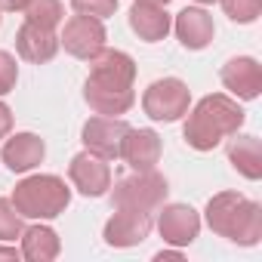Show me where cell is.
Masks as SVG:
<instances>
[{
  "label": "cell",
  "instance_id": "cell-12",
  "mask_svg": "<svg viewBox=\"0 0 262 262\" xmlns=\"http://www.w3.org/2000/svg\"><path fill=\"white\" fill-rule=\"evenodd\" d=\"M164 155V139L148 126H129L123 145H120V158L129 164V170H155L158 161Z\"/></svg>",
  "mask_w": 262,
  "mask_h": 262
},
{
  "label": "cell",
  "instance_id": "cell-21",
  "mask_svg": "<svg viewBox=\"0 0 262 262\" xmlns=\"http://www.w3.org/2000/svg\"><path fill=\"white\" fill-rule=\"evenodd\" d=\"M25 231V216L13 207L10 198H0V244H13Z\"/></svg>",
  "mask_w": 262,
  "mask_h": 262
},
{
  "label": "cell",
  "instance_id": "cell-7",
  "mask_svg": "<svg viewBox=\"0 0 262 262\" xmlns=\"http://www.w3.org/2000/svg\"><path fill=\"white\" fill-rule=\"evenodd\" d=\"M129 123L123 117H105V114H96L83 123L80 129V142L86 151L105 158V161H117L120 158V145H123V136H126Z\"/></svg>",
  "mask_w": 262,
  "mask_h": 262
},
{
  "label": "cell",
  "instance_id": "cell-3",
  "mask_svg": "<svg viewBox=\"0 0 262 262\" xmlns=\"http://www.w3.org/2000/svg\"><path fill=\"white\" fill-rule=\"evenodd\" d=\"M204 219L213 234L237 244V247H256L262 241V207L241 191H219L207 201Z\"/></svg>",
  "mask_w": 262,
  "mask_h": 262
},
{
  "label": "cell",
  "instance_id": "cell-4",
  "mask_svg": "<svg viewBox=\"0 0 262 262\" xmlns=\"http://www.w3.org/2000/svg\"><path fill=\"white\" fill-rule=\"evenodd\" d=\"M10 201L25 219L47 222V219H56L68 210L71 188L56 173H34V176H25L22 182H16Z\"/></svg>",
  "mask_w": 262,
  "mask_h": 262
},
{
  "label": "cell",
  "instance_id": "cell-26",
  "mask_svg": "<svg viewBox=\"0 0 262 262\" xmlns=\"http://www.w3.org/2000/svg\"><path fill=\"white\" fill-rule=\"evenodd\" d=\"M28 0H0V13H22Z\"/></svg>",
  "mask_w": 262,
  "mask_h": 262
},
{
  "label": "cell",
  "instance_id": "cell-30",
  "mask_svg": "<svg viewBox=\"0 0 262 262\" xmlns=\"http://www.w3.org/2000/svg\"><path fill=\"white\" fill-rule=\"evenodd\" d=\"M194 4H201V7H207V4H216V0H194Z\"/></svg>",
  "mask_w": 262,
  "mask_h": 262
},
{
  "label": "cell",
  "instance_id": "cell-17",
  "mask_svg": "<svg viewBox=\"0 0 262 262\" xmlns=\"http://www.w3.org/2000/svg\"><path fill=\"white\" fill-rule=\"evenodd\" d=\"M129 28H133V34H139V40L158 43L173 31V19H170L167 7L148 4V0H136L129 7Z\"/></svg>",
  "mask_w": 262,
  "mask_h": 262
},
{
  "label": "cell",
  "instance_id": "cell-2",
  "mask_svg": "<svg viewBox=\"0 0 262 262\" xmlns=\"http://www.w3.org/2000/svg\"><path fill=\"white\" fill-rule=\"evenodd\" d=\"M247 114L237 105V99L225 93L204 96L191 111H185V126H182V139L194 151H213L222 139L234 136L244 126Z\"/></svg>",
  "mask_w": 262,
  "mask_h": 262
},
{
  "label": "cell",
  "instance_id": "cell-8",
  "mask_svg": "<svg viewBox=\"0 0 262 262\" xmlns=\"http://www.w3.org/2000/svg\"><path fill=\"white\" fill-rule=\"evenodd\" d=\"M108 34H105V25L102 19H93V16H71L59 34V47H65V53H71L74 59H83L90 62L102 47H105Z\"/></svg>",
  "mask_w": 262,
  "mask_h": 262
},
{
  "label": "cell",
  "instance_id": "cell-5",
  "mask_svg": "<svg viewBox=\"0 0 262 262\" xmlns=\"http://www.w3.org/2000/svg\"><path fill=\"white\" fill-rule=\"evenodd\" d=\"M111 207H129L142 213H158L161 204H167V179L158 170H133L129 176H120L111 188Z\"/></svg>",
  "mask_w": 262,
  "mask_h": 262
},
{
  "label": "cell",
  "instance_id": "cell-28",
  "mask_svg": "<svg viewBox=\"0 0 262 262\" xmlns=\"http://www.w3.org/2000/svg\"><path fill=\"white\" fill-rule=\"evenodd\" d=\"M155 259H158V262H164V259H182V247H176V250H161Z\"/></svg>",
  "mask_w": 262,
  "mask_h": 262
},
{
  "label": "cell",
  "instance_id": "cell-16",
  "mask_svg": "<svg viewBox=\"0 0 262 262\" xmlns=\"http://www.w3.org/2000/svg\"><path fill=\"white\" fill-rule=\"evenodd\" d=\"M16 50H19V56H22L25 62L43 65V62L56 59V53H59V34H56L53 28L25 22V25L16 31Z\"/></svg>",
  "mask_w": 262,
  "mask_h": 262
},
{
  "label": "cell",
  "instance_id": "cell-15",
  "mask_svg": "<svg viewBox=\"0 0 262 262\" xmlns=\"http://www.w3.org/2000/svg\"><path fill=\"white\" fill-rule=\"evenodd\" d=\"M173 31L179 37V43L185 50H207L213 43V34H216V25H213V16L204 10V7H185L176 19H173Z\"/></svg>",
  "mask_w": 262,
  "mask_h": 262
},
{
  "label": "cell",
  "instance_id": "cell-25",
  "mask_svg": "<svg viewBox=\"0 0 262 262\" xmlns=\"http://www.w3.org/2000/svg\"><path fill=\"white\" fill-rule=\"evenodd\" d=\"M10 133H13V111H10L7 102H0V142H4Z\"/></svg>",
  "mask_w": 262,
  "mask_h": 262
},
{
  "label": "cell",
  "instance_id": "cell-1",
  "mask_svg": "<svg viewBox=\"0 0 262 262\" xmlns=\"http://www.w3.org/2000/svg\"><path fill=\"white\" fill-rule=\"evenodd\" d=\"M136 62L123 50L102 47L90 59V77L83 83V102L90 111L105 117H120L136 105Z\"/></svg>",
  "mask_w": 262,
  "mask_h": 262
},
{
  "label": "cell",
  "instance_id": "cell-13",
  "mask_svg": "<svg viewBox=\"0 0 262 262\" xmlns=\"http://www.w3.org/2000/svg\"><path fill=\"white\" fill-rule=\"evenodd\" d=\"M219 77H222V86L231 96L244 99V102H250V99H256L262 93V65L253 56H234V59H228L222 65Z\"/></svg>",
  "mask_w": 262,
  "mask_h": 262
},
{
  "label": "cell",
  "instance_id": "cell-22",
  "mask_svg": "<svg viewBox=\"0 0 262 262\" xmlns=\"http://www.w3.org/2000/svg\"><path fill=\"white\" fill-rule=\"evenodd\" d=\"M225 16L237 25H253L262 13V0H219Z\"/></svg>",
  "mask_w": 262,
  "mask_h": 262
},
{
  "label": "cell",
  "instance_id": "cell-27",
  "mask_svg": "<svg viewBox=\"0 0 262 262\" xmlns=\"http://www.w3.org/2000/svg\"><path fill=\"white\" fill-rule=\"evenodd\" d=\"M0 259H4V262H19L22 253H19L16 247H0Z\"/></svg>",
  "mask_w": 262,
  "mask_h": 262
},
{
  "label": "cell",
  "instance_id": "cell-19",
  "mask_svg": "<svg viewBox=\"0 0 262 262\" xmlns=\"http://www.w3.org/2000/svg\"><path fill=\"white\" fill-rule=\"evenodd\" d=\"M228 164L250 182L262 179V145L256 136H237L228 142Z\"/></svg>",
  "mask_w": 262,
  "mask_h": 262
},
{
  "label": "cell",
  "instance_id": "cell-10",
  "mask_svg": "<svg viewBox=\"0 0 262 262\" xmlns=\"http://www.w3.org/2000/svg\"><path fill=\"white\" fill-rule=\"evenodd\" d=\"M158 231L170 247H188L201 234V213L188 204H161L158 207Z\"/></svg>",
  "mask_w": 262,
  "mask_h": 262
},
{
  "label": "cell",
  "instance_id": "cell-11",
  "mask_svg": "<svg viewBox=\"0 0 262 262\" xmlns=\"http://www.w3.org/2000/svg\"><path fill=\"white\" fill-rule=\"evenodd\" d=\"M68 179H71V185H74L83 198H102V194H108V188H111V167H108L105 158H99V155H93V151L83 148L80 155L71 158V164H68Z\"/></svg>",
  "mask_w": 262,
  "mask_h": 262
},
{
  "label": "cell",
  "instance_id": "cell-20",
  "mask_svg": "<svg viewBox=\"0 0 262 262\" xmlns=\"http://www.w3.org/2000/svg\"><path fill=\"white\" fill-rule=\"evenodd\" d=\"M22 13H25V22H34V25L56 31L65 19V4L62 0H28V7Z\"/></svg>",
  "mask_w": 262,
  "mask_h": 262
},
{
  "label": "cell",
  "instance_id": "cell-6",
  "mask_svg": "<svg viewBox=\"0 0 262 262\" xmlns=\"http://www.w3.org/2000/svg\"><path fill=\"white\" fill-rule=\"evenodd\" d=\"M188 105H191V90L179 77H161V80L148 83V90L142 93V111L155 123H176V120H182Z\"/></svg>",
  "mask_w": 262,
  "mask_h": 262
},
{
  "label": "cell",
  "instance_id": "cell-9",
  "mask_svg": "<svg viewBox=\"0 0 262 262\" xmlns=\"http://www.w3.org/2000/svg\"><path fill=\"white\" fill-rule=\"evenodd\" d=\"M155 228V219L151 213H142V210H129V207H114V216L105 222V244L108 247H117V250H126V247H136L142 244Z\"/></svg>",
  "mask_w": 262,
  "mask_h": 262
},
{
  "label": "cell",
  "instance_id": "cell-18",
  "mask_svg": "<svg viewBox=\"0 0 262 262\" xmlns=\"http://www.w3.org/2000/svg\"><path fill=\"white\" fill-rule=\"evenodd\" d=\"M19 241H22L19 253L28 262H53L62 253V241H59L56 228H50V225H31L22 231Z\"/></svg>",
  "mask_w": 262,
  "mask_h": 262
},
{
  "label": "cell",
  "instance_id": "cell-23",
  "mask_svg": "<svg viewBox=\"0 0 262 262\" xmlns=\"http://www.w3.org/2000/svg\"><path fill=\"white\" fill-rule=\"evenodd\" d=\"M71 10L93 19H108L117 13V0H71Z\"/></svg>",
  "mask_w": 262,
  "mask_h": 262
},
{
  "label": "cell",
  "instance_id": "cell-29",
  "mask_svg": "<svg viewBox=\"0 0 262 262\" xmlns=\"http://www.w3.org/2000/svg\"><path fill=\"white\" fill-rule=\"evenodd\" d=\"M148 4H158V7H167V4H173V0H148Z\"/></svg>",
  "mask_w": 262,
  "mask_h": 262
},
{
  "label": "cell",
  "instance_id": "cell-14",
  "mask_svg": "<svg viewBox=\"0 0 262 262\" xmlns=\"http://www.w3.org/2000/svg\"><path fill=\"white\" fill-rule=\"evenodd\" d=\"M47 158V145L37 133H16L4 139L0 148V161L7 164L10 173H31L34 167H40Z\"/></svg>",
  "mask_w": 262,
  "mask_h": 262
},
{
  "label": "cell",
  "instance_id": "cell-24",
  "mask_svg": "<svg viewBox=\"0 0 262 262\" xmlns=\"http://www.w3.org/2000/svg\"><path fill=\"white\" fill-rule=\"evenodd\" d=\"M16 80H19V65H16V56L0 50V96H7L16 90Z\"/></svg>",
  "mask_w": 262,
  "mask_h": 262
}]
</instances>
